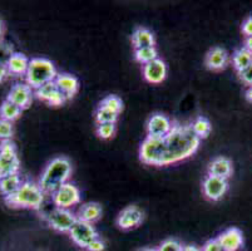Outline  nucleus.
Returning a JSON list of instances; mask_svg holds the SVG:
<instances>
[{
	"label": "nucleus",
	"mask_w": 252,
	"mask_h": 251,
	"mask_svg": "<svg viewBox=\"0 0 252 251\" xmlns=\"http://www.w3.org/2000/svg\"><path fill=\"white\" fill-rule=\"evenodd\" d=\"M201 144L191 124L173 122L172 131L162 138L146 137L139 148V160L148 166H171L192 157Z\"/></svg>",
	"instance_id": "1"
},
{
	"label": "nucleus",
	"mask_w": 252,
	"mask_h": 251,
	"mask_svg": "<svg viewBox=\"0 0 252 251\" xmlns=\"http://www.w3.org/2000/svg\"><path fill=\"white\" fill-rule=\"evenodd\" d=\"M72 172V163L67 157H56L45 166L38 183L45 195L52 196L61 186L69 182Z\"/></svg>",
	"instance_id": "2"
},
{
	"label": "nucleus",
	"mask_w": 252,
	"mask_h": 251,
	"mask_svg": "<svg viewBox=\"0 0 252 251\" xmlns=\"http://www.w3.org/2000/svg\"><path fill=\"white\" fill-rule=\"evenodd\" d=\"M45 193L43 192L38 182L31 179L23 181L19 190L9 197H4V202L13 209H31L39 210L44 202Z\"/></svg>",
	"instance_id": "3"
},
{
	"label": "nucleus",
	"mask_w": 252,
	"mask_h": 251,
	"mask_svg": "<svg viewBox=\"0 0 252 251\" xmlns=\"http://www.w3.org/2000/svg\"><path fill=\"white\" fill-rule=\"evenodd\" d=\"M57 75L58 72L52 61L47 58H32L25 74V83L35 91L47 83L54 82Z\"/></svg>",
	"instance_id": "4"
},
{
	"label": "nucleus",
	"mask_w": 252,
	"mask_h": 251,
	"mask_svg": "<svg viewBox=\"0 0 252 251\" xmlns=\"http://www.w3.org/2000/svg\"><path fill=\"white\" fill-rule=\"evenodd\" d=\"M20 160L15 144L11 141L0 142V177L19 174Z\"/></svg>",
	"instance_id": "5"
},
{
	"label": "nucleus",
	"mask_w": 252,
	"mask_h": 251,
	"mask_svg": "<svg viewBox=\"0 0 252 251\" xmlns=\"http://www.w3.org/2000/svg\"><path fill=\"white\" fill-rule=\"evenodd\" d=\"M43 218L50 229L58 232H69L78 221L77 214H73L70 210L58 209V207L49 211L47 215L43 216Z\"/></svg>",
	"instance_id": "6"
},
{
	"label": "nucleus",
	"mask_w": 252,
	"mask_h": 251,
	"mask_svg": "<svg viewBox=\"0 0 252 251\" xmlns=\"http://www.w3.org/2000/svg\"><path fill=\"white\" fill-rule=\"evenodd\" d=\"M52 201L54 206L63 210H70L81 202V191L74 183L67 182L58 188L52 195Z\"/></svg>",
	"instance_id": "7"
},
{
	"label": "nucleus",
	"mask_w": 252,
	"mask_h": 251,
	"mask_svg": "<svg viewBox=\"0 0 252 251\" xmlns=\"http://www.w3.org/2000/svg\"><path fill=\"white\" fill-rule=\"evenodd\" d=\"M68 234H69L73 243L82 249H87L92 241L99 238L95 227L82 220H78Z\"/></svg>",
	"instance_id": "8"
},
{
	"label": "nucleus",
	"mask_w": 252,
	"mask_h": 251,
	"mask_svg": "<svg viewBox=\"0 0 252 251\" xmlns=\"http://www.w3.org/2000/svg\"><path fill=\"white\" fill-rule=\"evenodd\" d=\"M203 195L211 201H219L224 196V193L228 190L227 179H220V177L207 175L202 182Z\"/></svg>",
	"instance_id": "9"
},
{
	"label": "nucleus",
	"mask_w": 252,
	"mask_h": 251,
	"mask_svg": "<svg viewBox=\"0 0 252 251\" xmlns=\"http://www.w3.org/2000/svg\"><path fill=\"white\" fill-rule=\"evenodd\" d=\"M144 218L143 211L136 205L123 209L117 217V226L121 230H132L138 227Z\"/></svg>",
	"instance_id": "10"
},
{
	"label": "nucleus",
	"mask_w": 252,
	"mask_h": 251,
	"mask_svg": "<svg viewBox=\"0 0 252 251\" xmlns=\"http://www.w3.org/2000/svg\"><path fill=\"white\" fill-rule=\"evenodd\" d=\"M33 97V89H32L27 83H17V84H14V86L10 88L8 96H6V100H8L9 102L14 103V105L18 106L22 110H24L27 109V108H29V106L32 105Z\"/></svg>",
	"instance_id": "11"
},
{
	"label": "nucleus",
	"mask_w": 252,
	"mask_h": 251,
	"mask_svg": "<svg viewBox=\"0 0 252 251\" xmlns=\"http://www.w3.org/2000/svg\"><path fill=\"white\" fill-rule=\"evenodd\" d=\"M172 127L173 121H171L166 114L155 113L147 122V136L156 138L166 137L172 131Z\"/></svg>",
	"instance_id": "12"
},
{
	"label": "nucleus",
	"mask_w": 252,
	"mask_h": 251,
	"mask_svg": "<svg viewBox=\"0 0 252 251\" xmlns=\"http://www.w3.org/2000/svg\"><path fill=\"white\" fill-rule=\"evenodd\" d=\"M223 251H238L244 246V234L237 227L224 230L217 238Z\"/></svg>",
	"instance_id": "13"
},
{
	"label": "nucleus",
	"mask_w": 252,
	"mask_h": 251,
	"mask_svg": "<svg viewBox=\"0 0 252 251\" xmlns=\"http://www.w3.org/2000/svg\"><path fill=\"white\" fill-rule=\"evenodd\" d=\"M143 78L151 84H161L167 77V66L162 59L157 58L143 66Z\"/></svg>",
	"instance_id": "14"
},
{
	"label": "nucleus",
	"mask_w": 252,
	"mask_h": 251,
	"mask_svg": "<svg viewBox=\"0 0 252 251\" xmlns=\"http://www.w3.org/2000/svg\"><path fill=\"white\" fill-rule=\"evenodd\" d=\"M228 62H230V55L221 47H215L210 49L205 59L206 67L214 72H220L226 68Z\"/></svg>",
	"instance_id": "15"
},
{
	"label": "nucleus",
	"mask_w": 252,
	"mask_h": 251,
	"mask_svg": "<svg viewBox=\"0 0 252 251\" xmlns=\"http://www.w3.org/2000/svg\"><path fill=\"white\" fill-rule=\"evenodd\" d=\"M208 175L215 177H220V179H228L232 176L233 172V165L232 161L227 157L220 156V157L214 158L208 165Z\"/></svg>",
	"instance_id": "16"
},
{
	"label": "nucleus",
	"mask_w": 252,
	"mask_h": 251,
	"mask_svg": "<svg viewBox=\"0 0 252 251\" xmlns=\"http://www.w3.org/2000/svg\"><path fill=\"white\" fill-rule=\"evenodd\" d=\"M54 82H56L57 88L64 94L67 101L72 100L73 97L78 93L79 82H78V79L74 75L68 74V73H58Z\"/></svg>",
	"instance_id": "17"
},
{
	"label": "nucleus",
	"mask_w": 252,
	"mask_h": 251,
	"mask_svg": "<svg viewBox=\"0 0 252 251\" xmlns=\"http://www.w3.org/2000/svg\"><path fill=\"white\" fill-rule=\"evenodd\" d=\"M29 62H31V59L27 55L19 52H14L10 55V58L8 59L5 66L10 75H14V77L24 75L25 77V74L28 72Z\"/></svg>",
	"instance_id": "18"
},
{
	"label": "nucleus",
	"mask_w": 252,
	"mask_h": 251,
	"mask_svg": "<svg viewBox=\"0 0 252 251\" xmlns=\"http://www.w3.org/2000/svg\"><path fill=\"white\" fill-rule=\"evenodd\" d=\"M77 217L78 220L93 225L102 217V206L97 202H87L78 210Z\"/></svg>",
	"instance_id": "19"
},
{
	"label": "nucleus",
	"mask_w": 252,
	"mask_h": 251,
	"mask_svg": "<svg viewBox=\"0 0 252 251\" xmlns=\"http://www.w3.org/2000/svg\"><path fill=\"white\" fill-rule=\"evenodd\" d=\"M132 44H133L134 50L143 49V48H151L156 45L155 36L151 31L146 28H137L134 33L132 34Z\"/></svg>",
	"instance_id": "20"
},
{
	"label": "nucleus",
	"mask_w": 252,
	"mask_h": 251,
	"mask_svg": "<svg viewBox=\"0 0 252 251\" xmlns=\"http://www.w3.org/2000/svg\"><path fill=\"white\" fill-rule=\"evenodd\" d=\"M23 179L19 174L6 175V176L0 177V193L4 197H9L14 195L19 187L22 186Z\"/></svg>",
	"instance_id": "21"
},
{
	"label": "nucleus",
	"mask_w": 252,
	"mask_h": 251,
	"mask_svg": "<svg viewBox=\"0 0 252 251\" xmlns=\"http://www.w3.org/2000/svg\"><path fill=\"white\" fill-rule=\"evenodd\" d=\"M252 64V53L249 52L245 47L238 48L235 50L232 55V66L238 72H241L244 69Z\"/></svg>",
	"instance_id": "22"
},
{
	"label": "nucleus",
	"mask_w": 252,
	"mask_h": 251,
	"mask_svg": "<svg viewBox=\"0 0 252 251\" xmlns=\"http://www.w3.org/2000/svg\"><path fill=\"white\" fill-rule=\"evenodd\" d=\"M23 110L20 109L18 106H15L14 103L9 102L8 100L4 101L0 106V118L4 119V121H8L10 123L15 122L17 119L20 118Z\"/></svg>",
	"instance_id": "23"
},
{
	"label": "nucleus",
	"mask_w": 252,
	"mask_h": 251,
	"mask_svg": "<svg viewBox=\"0 0 252 251\" xmlns=\"http://www.w3.org/2000/svg\"><path fill=\"white\" fill-rule=\"evenodd\" d=\"M191 127H192V131L194 132V135L200 138V140H205V138H207L208 136H210L211 130H212L210 121H208L206 117H202V116L197 117V118L191 123Z\"/></svg>",
	"instance_id": "24"
},
{
	"label": "nucleus",
	"mask_w": 252,
	"mask_h": 251,
	"mask_svg": "<svg viewBox=\"0 0 252 251\" xmlns=\"http://www.w3.org/2000/svg\"><path fill=\"white\" fill-rule=\"evenodd\" d=\"M158 58V52L156 49V47H151V48H143V49H137L134 50V59H136L138 63L146 64L151 63L155 59Z\"/></svg>",
	"instance_id": "25"
},
{
	"label": "nucleus",
	"mask_w": 252,
	"mask_h": 251,
	"mask_svg": "<svg viewBox=\"0 0 252 251\" xmlns=\"http://www.w3.org/2000/svg\"><path fill=\"white\" fill-rule=\"evenodd\" d=\"M99 107L112 110V112L117 114H121V112L123 110V102L119 97L108 96L105 97L104 100H102V102L99 103Z\"/></svg>",
	"instance_id": "26"
},
{
	"label": "nucleus",
	"mask_w": 252,
	"mask_h": 251,
	"mask_svg": "<svg viewBox=\"0 0 252 251\" xmlns=\"http://www.w3.org/2000/svg\"><path fill=\"white\" fill-rule=\"evenodd\" d=\"M119 114L114 113L112 110L105 109V108L98 107L95 110V122L97 124H104V123H113L116 124V122L118 121Z\"/></svg>",
	"instance_id": "27"
},
{
	"label": "nucleus",
	"mask_w": 252,
	"mask_h": 251,
	"mask_svg": "<svg viewBox=\"0 0 252 251\" xmlns=\"http://www.w3.org/2000/svg\"><path fill=\"white\" fill-rule=\"evenodd\" d=\"M57 89L58 88H57L56 86V82H50L44 84V86H42L40 88L35 89V91H34V96H35L39 101L48 103V101L50 100V97L54 94V92H56Z\"/></svg>",
	"instance_id": "28"
},
{
	"label": "nucleus",
	"mask_w": 252,
	"mask_h": 251,
	"mask_svg": "<svg viewBox=\"0 0 252 251\" xmlns=\"http://www.w3.org/2000/svg\"><path fill=\"white\" fill-rule=\"evenodd\" d=\"M14 136V126L13 123L0 118V142L11 141Z\"/></svg>",
	"instance_id": "29"
},
{
	"label": "nucleus",
	"mask_w": 252,
	"mask_h": 251,
	"mask_svg": "<svg viewBox=\"0 0 252 251\" xmlns=\"http://www.w3.org/2000/svg\"><path fill=\"white\" fill-rule=\"evenodd\" d=\"M116 133V124L104 123L97 126V136L100 140H111Z\"/></svg>",
	"instance_id": "30"
},
{
	"label": "nucleus",
	"mask_w": 252,
	"mask_h": 251,
	"mask_svg": "<svg viewBox=\"0 0 252 251\" xmlns=\"http://www.w3.org/2000/svg\"><path fill=\"white\" fill-rule=\"evenodd\" d=\"M183 246L175 239H167L158 246V251H182Z\"/></svg>",
	"instance_id": "31"
},
{
	"label": "nucleus",
	"mask_w": 252,
	"mask_h": 251,
	"mask_svg": "<svg viewBox=\"0 0 252 251\" xmlns=\"http://www.w3.org/2000/svg\"><path fill=\"white\" fill-rule=\"evenodd\" d=\"M238 78L242 80V83H245L246 86L252 87V64L247 67L246 69L238 72Z\"/></svg>",
	"instance_id": "32"
},
{
	"label": "nucleus",
	"mask_w": 252,
	"mask_h": 251,
	"mask_svg": "<svg viewBox=\"0 0 252 251\" xmlns=\"http://www.w3.org/2000/svg\"><path fill=\"white\" fill-rule=\"evenodd\" d=\"M202 251H223V250H222L221 244L219 243L217 239H211V240L206 241L205 245L202 246Z\"/></svg>",
	"instance_id": "33"
},
{
	"label": "nucleus",
	"mask_w": 252,
	"mask_h": 251,
	"mask_svg": "<svg viewBox=\"0 0 252 251\" xmlns=\"http://www.w3.org/2000/svg\"><path fill=\"white\" fill-rule=\"evenodd\" d=\"M88 251H104L105 250V243L100 238H97L95 240L92 241L89 244L88 248L86 249Z\"/></svg>",
	"instance_id": "34"
},
{
	"label": "nucleus",
	"mask_w": 252,
	"mask_h": 251,
	"mask_svg": "<svg viewBox=\"0 0 252 251\" xmlns=\"http://www.w3.org/2000/svg\"><path fill=\"white\" fill-rule=\"evenodd\" d=\"M241 31H242V34H244L246 38L252 36V15L247 18V19L242 23Z\"/></svg>",
	"instance_id": "35"
},
{
	"label": "nucleus",
	"mask_w": 252,
	"mask_h": 251,
	"mask_svg": "<svg viewBox=\"0 0 252 251\" xmlns=\"http://www.w3.org/2000/svg\"><path fill=\"white\" fill-rule=\"evenodd\" d=\"M9 75H10V74H9V72H8V69H6L5 64L0 63V83L5 82L6 78H8Z\"/></svg>",
	"instance_id": "36"
},
{
	"label": "nucleus",
	"mask_w": 252,
	"mask_h": 251,
	"mask_svg": "<svg viewBox=\"0 0 252 251\" xmlns=\"http://www.w3.org/2000/svg\"><path fill=\"white\" fill-rule=\"evenodd\" d=\"M182 251H202V249L196 245H185L182 248Z\"/></svg>",
	"instance_id": "37"
},
{
	"label": "nucleus",
	"mask_w": 252,
	"mask_h": 251,
	"mask_svg": "<svg viewBox=\"0 0 252 251\" xmlns=\"http://www.w3.org/2000/svg\"><path fill=\"white\" fill-rule=\"evenodd\" d=\"M4 33H5V23H4V20L0 18V43L3 41Z\"/></svg>",
	"instance_id": "38"
},
{
	"label": "nucleus",
	"mask_w": 252,
	"mask_h": 251,
	"mask_svg": "<svg viewBox=\"0 0 252 251\" xmlns=\"http://www.w3.org/2000/svg\"><path fill=\"white\" fill-rule=\"evenodd\" d=\"M244 47L246 48V49L249 50V52L252 53V36H250V38H245Z\"/></svg>",
	"instance_id": "39"
},
{
	"label": "nucleus",
	"mask_w": 252,
	"mask_h": 251,
	"mask_svg": "<svg viewBox=\"0 0 252 251\" xmlns=\"http://www.w3.org/2000/svg\"><path fill=\"white\" fill-rule=\"evenodd\" d=\"M246 98L249 102L252 103V87H249L246 91Z\"/></svg>",
	"instance_id": "40"
},
{
	"label": "nucleus",
	"mask_w": 252,
	"mask_h": 251,
	"mask_svg": "<svg viewBox=\"0 0 252 251\" xmlns=\"http://www.w3.org/2000/svg\"><path fill=\"white\" fill-rule=\"evenodd\" d=\"M141 251H158V249H155V248H146V249H142Z\"/></svg>",
	"instance_id": "41"
}]
</instances>
